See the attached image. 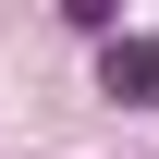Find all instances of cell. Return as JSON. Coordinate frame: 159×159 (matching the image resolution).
Segmentation results:
<instances>
[{
  "label": "cell",
  "mask_w": 159,
  "mask_h": 159,
  "mask_svg": "<svg viewBox=\"0 0 159 159\" xmlns=\"http://www.w3.org/2000/svg\"><path fill=\"white\" fill-rule=\"evenodd\" d=\"M98 86L122 110H159V37H110V61H98Z\"/></svg>",
  "instance_id": "1"
}]
</instances>
